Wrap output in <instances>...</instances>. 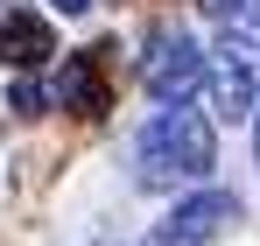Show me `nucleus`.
Returning a JSON list of instances; mask_svg holds the SVG:
<instances>
[{"mask_svg": "<svg viewBox=\"0 0 260 246\" xmlns=\"http://www.w3.org/2000/svg\"><path fill=\"white\" fill-rule=\"evenodd\" d=\"M134 162H141V190H183V183H204V169L218 162V134L204 113L169 106L141 127L134 141Z\"/></svg>", "mask_w": 260, "mask_h": 246, "instance_id": "1", "label": "nucleus"}, {"mask_svg": "<svg viewBox=\"0 0 260 246\" xmlns=\"http://www.w3.org/2000/svg\"><path fill=\"white\" fill-rule=\"evenodd\" d=\"M211 106L225 120H246L260 106V0H239L218 14V36H211Z\"/></svg>", "mask_w": 260, "mask_h": 246, "instance_id": "2", "label": "nucleus"}, {"mask_svg": "<svg viewBox=\"0 0 260 246\" xmlns=\"http://www.w3.org/2000/svg\"><path fill=\"white\" fill-rule=\"evenodd\" d=\"M211 78V64H204V49L190 42V28H155L148 49H141V84L162 99V106H190L197 91Z\"/></svg>", "mask_w": 260, "mask_h": 246, "instance_id": "3", "label": "nucleus"}, {"mask_svg": "<svg viewBox=\"0 0 260 246\" xmlns=\"http://www.w3.org/2000/svg\"><path fill=\"white\" fill-rule=\"evenodd\" d=\"M232 218H239V197H232V190H197V197H183V204L148 232V246H211Z\"/></svg>", "mask_w": 260, "mask_h": 246, "instance_id": "4", "label": "nucleus"}, {"mask_svg": "<svg viewBox=\"0 0 260 246\" xmlns=\"http://www.w3.org/2000/svg\"><path fill=\"white\" fill-rule=\"evenodd\" d=\"M0 56L14 64V71H36L56 56V36H49V21L36 14H0Z\"/></svg>", "mask_w": 260, "mask_h": 246, "instance_id": "5", "label": "nucleus"}, {"mask_svg": "<svg viewBox=\"0 0 260 246\" xmlns=\"http://www.w3.org/2000/svg\"><path fill=\"white\" fill-rule=\"evenodd\" d=\"M63 106L71 113H91V120L106 113V84L91 78V64H63Z\"/></svg>", "mask_w": 260, "mask_h": 246, "instance_id": "6", "label": "nucleus"}, {"mask_svg": "<svg viewBox=\"0 0 260 246\" xmlns=\"http://www.w3.org/2000/svg\"><path fill=\"white\" fill-rule=\"evenodd\" d=\"M7 106H14V113H43V106H49V91H43V84H28V78H14Z\"/></svg>", "mask_w": 260, "mask_h": 246, "instance_id": "7", "label": "nucleus"}, {"mask_svg": "<svg viewBox=\"0 0 260 246\" xmlns=\"http://www.w3.org/2000/svg\"><path fill=\"white\" fill-rule=\"evenodd\" d=\"M56 7H63V14H85V7H91V0H56Z\"/></svg>", "mask_w": 260, "mask_h": 246, "instance_id": "8", "label": "nucleus"}, {"mask_svg": "<svg viewBox=\"0 0 260 246\" xmlns=\"http://www.w3.org/2000/svg\"><path fill=\"white\" fill-rule=\"evenodd\" d=\"M197 7H211V14H225V7H239V0H197Z\"/></svg>", "mask_w": 260, "mask_h": 246, "instance_id": "9", "label": "nucleus"}, {"mask_svg": "<svg viewBox=\"0 0 260 246\" xmlns=\"http://www.w3.org/2000/svg\"><path fill=\"white\" fill-rule=\"evenodd\" d=\"M253 162H260V120H253Z\"/></svg>", "mask_w": 260, "mask_h": 246, "instance_id": "10", "label": "nucleus"}]
</instances>
